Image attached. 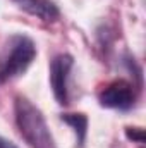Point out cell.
Listing matches in <instances>:
<instances>
[{
    "label": "cell",
    "instance_id": "6da1fadb",
    "mask_svg": "<svg viewBox=\"0 0 146 148\" xmlns=\"http://www.w3.org/2000/svg\"><path fill=\"white\" fill-rule=\"evenodd\" d=\"M14 112H16V122L21 131V136L29 143V147L55 148L53 136L38 107H35L28 98L17 97L14 103Z\"/></svg>",
    "mask_w": 146,
    "mask_h": 148
},
{
    "label": "cell",
    "instance_id": "7a4b0ae2",
    "mask_svg": "<svg viewBox=\"0 0 146 148\" xmlns=\"http://www.w3.org/2000/svg\"><path fill=\"white\" fill-rule=\"evenodd\" d=\"M36 57V45L26 35H14L9 40L7 52L0 64V83L19 77L28 71Z\"/></svg>",
    "mask_w": 146,
    "mask_h": 148
},
{
    "label": "cell",
    "instance_id": "3957f363",
    "mask_svg": "<svg viewBox=\"0 0 146 148\" xmlns=\"http://www.w3.org/2000/svg\"><path fill=\"white\" fill-rule=\"evenodd\" d=\"M74 66V57L71 53H59L50 62V86L57 103H69V76Z\"/></svg>",
    "mask_w": 146,
    "mask_h": 148
},
{
    "label": "cell",
    "instance_id": "277c9868",
    "mask_svg": "<svg viewBox=\"0 0 146 148\" xmlns=\"http://www.w3.org/2000/svg\"><path fill=\"white\" fill-rule=\"evenodd\" d=\"M134 86L124 79L113 81L108 84L100 95H98V102L102 107L105 109H115V110H129L134 105L136 95H134Z\"/></svg>",
    "mask_w": 146,
    "mask_h": 148
},
{
    "label": "cell",
    "instance_id": "5b68a950",
    "mask_svg": "<svg viewBox=\"0 0 146 148\" xmlns=\"http://www.w3.org/2000/svg\"><path fill=\"white\" fill-rule=\"evenodd\" d=\"M21 10L35 16L45 23H55L60 17L59 7L52 0H12Z\"/></svg>",
    "mask_w": 146,
    "mask_h": 148
},
{
    "label": "cell",
    "instance_id": "8992f818",
    "mask_svg": "<svg viewBox=\"0 0 146 148\" xmlns=\"http://www.w3.org/2000/svg\"><path fill=\"white\" fill-rule=\"evenodd\" d=\"M60 119L74 129L77 145L83 148L86 143V134H88V117L84 114H62Z\"/></svg>",
    "mask_w": 146,
    "mask_h": 148
},
{
    "label": "cell",
    "instance_id": "52a82bcc",
    "mask_svg": "<svg viewBox=\"0 0 146 148\" xmlns=\"http://www.w3.org/2000/svg\"><path fill=\"white\" fill-rule=\"evenodd\" d=\"M126 136L132 141L145 143V129L141 127H126Z\"/></svg>",
    "mask_w": 146,
    "mask_h": 148
},
{
    "label": "cell",
    "instance_id": "ba28073f",
    "mask_svg": "<svg viewBox=\"0 0 146 148\" xmlns=\"http://www.w3.org/2000/svg\"><path fill=\"white\" fill-rule=\"evenodd\" d=\"M0 148H19L16 143H12L10 140H7V138H3V136H0Z\"/></svg>",
    "mask_w": 146,
    "mask_h": 148
}]
</instances>
